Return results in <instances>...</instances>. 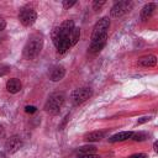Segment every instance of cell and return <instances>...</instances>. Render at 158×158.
<instances>
[{
  "label": "cell",
  "instance_id": "cell-1",
  "mask_svg": "<svg viewBox=\"0 0 158 158\" xmlns=\"http://www.w3.org/2000/svg\"><path fill=\"white\" fill-rule=\"evenodd\" d=\"M80 37V28L77 27L73 20H65L62 22L52 35L53 43L58 51V53H65L70 47H73Z\"/></svg>",
  "mask_w": 158,
  "mask_h": 158
},
{
  "label": "cell",
  "instance_id": "cell-2",
  "mask_svg": "<svg viewBox=\"0 0 158 158\" xmlns=\"http://www.w3.org/2000/svg\"><path fill=\"white\" fill-rule=\"evenodd\" d=\"M42 47H43V37L38 33H33L28 37L26 44L23 46L22 54L26 59H30V60L35 59L42 51Z\"/></svg>",
  "mask_w": 158,
  "mask_h": 158
},
{
  "label": "cell",
  "instance_id": "cell-3",
  "mask_svg": "<svg viewBox=\"0 0 158 158\" xmlns=\"http://www.w3.org/2000/svg\"><path fill=\"white\" fill-rule=\"evenodd\" d=\"M65 101V96L63 93H53L48 96L44 104V111L51 115H57Z\"/></svg>",
  "mask_w": 158,
  "mask_h": 158
},
{
  "label": "cell",
  "instance_id": "cell-4",
  "mask_svg": "<svg viewBox=\"0 0 158 158\" xmlns=\"http://www.w3.org/2000/svg\"><path fill=\"white\" fill-rule=\"evenodd\" d=\"M19 20H20V22H21L22 26L30 27V26H32L36 22V20H37V12H36V10L32 6L26 5V6H23V7L20 9Z\"/></svg>",
  "mask_w": 158,
  "mask_h": 158
},
{
  "label": "cell",
  "instance_id": "cell-5",
  "mask_svg": "<svg viewBox=\"0 0 158 158\" xmlns=\"http://www.w3.org/2000/svg\"><path fill=\"white\" fill-rule=\"evenodd\" d=\"M109 28H110V20L107 17H102L101 20H99L95 23L94 28H93L91 41L107 38V31H109Z\"/></svg>",
  "mask_w": 158,
  "mask_h": 158
},
{
  "label": "cell",
  "instance_id": "cell-6",
  "mask_svg": "<svg viewBox=\"0 0 158 158\" xmlns=\"http://www.w3.org/2000/svg\"><path fill=\"white\" fill-rule=\"evenodd\" d=\"M132 6H133L132 1H127V0H125V1H117V2H115L112 5V7L110 10V14H111L112 17H121L125 14L130 12L131 9H132Z\"/></svg>",
  "mask_w": 158,
  "mask_h": 158
},
{
  "label": "cell",
  "instance_id": "cell-7",
  "mask_svg": "<svg viewBox=\"0 0 158 158\" xmlns=\"http://www.w3.org/2000/svg\"><path fill=\"white\" fill-rule=\"evenodd\" d=\"M91 95H93V90L90 88H79L72 93L70 99L73 105H80L84 101H86Z\"/></svg>",
  "mask_w": 158,
  "mask_h": 158
},
{
  "label": "cell",
  "instance_id": "cell-8",
  "mask_svg": "<svg viewBox=\"0 0 158 158\" xmlns=\"http://www.w3.org/2000/svg\"><path fill=\"white\" fill-rule=\"evenodd\" d=\"M21 147H22V139H21V137L17 136V135L11 136V137L7 138L6 142H5V151H6L7 153H10V154L16 153Z\"/></svg>",
  "mask_w": 158,
  "mask_h": 158
},
{
  "label": "cell",
  "instance_id": "cell-9",
  "mask_svg": "<svg viewBox=\"0 0 158 158\" xmlns=\"http://www.w3.org/2000/svg\"><path fill=\"white\" fill-rule=\"evenodd\" d=\"M137 64L139 67H143V68H151V67H154L157 64V57L154 54H147V56H143L141 58H138L137 60Z\"/></svg>",
  "mask_w": 158,
  "mask_h": 158
},
{
  "label": "cell",
  "instance_id": "cell-10",
  "mask_svg": "<svg viewBox=\"0 0 158 158\" xmlns=\"http://www.w3.org/2000/svg\"><path fill=\"white\" fill-rule=\"evenodd\" d=\"M65 75V68L63 65H56L52 68L51 73H49V78L52 81H59L64 78Z\"/></svg>",
  "mask_w": 158,
  "mask_h": 158
},
{
  "label": "cell",
  "instance_id": "cell-11",
  "mask_svg": "<svg viewBox=\"0 0 158 158\" xmlns=\"http://www.w3.org/2000/svg\"><path fill=\"white\" fill-rule=\"evenodd\" d=\"M22 89V84L17 78H11L6 81V90L11 94H17Z\"/></svg>",
  "mask_w": 158,
  "mask_h": 158
},
{
  "label": "cell",
  "instance_id": "cell-12",
  "mask_svg": "<svg viewBox=\"0 0 158 158\" xmlns=\"http://www.w3.org/2000/svg\"><path fill=\"white\" fill-rule=\"evenodd\" d=\"M154 10H156V4H154V2H148V4H146V5L142 7V10H141V20H142V21H147V20L153 15Z\"/></svg>",
  "mask_w": 158,
  "mask_h": 158
},
{
  "label": "cell",
  "instance_id": "cell-13",
  "mask_svg": "<svg viewBox=\"0 0 158 158\" xmlns=\"http://www.w3.org/2000/svg\"><path fill=\"white\" fill-rule=\"evenodd\" d=\"M106 41L107 38H104V40H94V41H90V46H89V52L91 53H99L106 44Z\"/></svg>",
  "mask_w": 158,
  "mask_h": 158
},
{
  "label": "cell",
  "instance_id": "cell-14",
  "mask_svg": "<svg viewBox=\"0 0 158 158\" xmlns=\"http://www.w3.org/2000/svg\"><path fill=\"white\" fill-rule=\"evenodd\" d=\"M132 133H133L132 131H121V132H117L114 136H111L109 138V141L110 142H122V141H126V139L131 138Z\"/></svg>",
  "mask_w": 158,
  "mask_h": 158
},
{
  "label": "cell",
  "instance_id": "cell-15",
  "mask_svg": "<svg viewBox=\"0 0 158 158\" xmlns=\"http://www.w3.org/2000/svg\"><path fill=\"white\" fill-rule=\"evenodd\" d=\"M105 136V132L104 131H93V132H89L84 136V139L86 142H98V141H101Z\"/></svg>",
  "mask_w": 158,
  "mask_h": 158
},
{
  "label": "cell",
  "instance_id": "cell-16",
  "mask_svg": "<svg viewBox=\"0 0 158 158\" xmlns=\"http://www.w3.org/2000/svg\"><path fill=\"white\" fill-rule=\"evenodd\" d=\"M79 151H80V154H94V152L96 151V147L95 146H91V144L81 146L79 148Z\"/></svg>",
  "mask_w": 158,
  "mask_h": 158
},
{
  "label": "cell",
  "instance_id": "cell-17",
  "mask_svg": "<svg viewBox=\"0 0 158 158\" xmlns=\"http://www.w3.org/2000/svg\"><path fill=\"white\" fill-rule=\"evenodd\" d=\"M131 138H132L133 141H138V142H141V141H144V139L147 138V133H146V132H137V133H132Z\"/></svg>",
  "mask_w": 158,
  "mask_h": 158
},
{
  "label": "cell",
  "instance_id": "cell-18",
  "mask_svg": "<svg viewBox=\"0 0 158 158\" xmlns=\"http://www.w3.org/2000/svg\"><path fill=\"white\" fill-rule=\"evenodd\" d=\"M75 4H77L75 0H72V1H63V7H64V9H69V7L74 6Z\"/></svg>",
  "mask_w": 158,
  "mask_h": 158
},
{
  "label": "cell",
  "instance_id": "cell-19",
  "mask_svg": "<svg viewBox=\"0 0 158 158\" xmlns=\"http://www.w3.org/2000/svg\"><path fill=\"white\" fill-rule=\"evenodd\" d=\"M104 4H105V1H94L93 2V9L94 10H99Z\"/></svg>",
  "mask_w": 158,
  "mask_h": 158
},
{
  "label": "cell",
  "instance_id": "cell-20",
  "mask_svg": "<svg viewBox=\"0 0 158 158\" xmlns=\"http://www.w3.org/2000/svg\"><path fill=\"white\" fill-rule=\"evenodd\" d=\"M77 158H100L96 154H79Z\"/></svg>",
  "mask_w": 158,
  "mask_h": 158
},
{
  "label": "cell",
  "instance_id": "cell-21",
  "mask_svg": "<svg viewBox=\"0 0 158 158\" xmlns=\"http://www.w3.org/2000/svg\"><path fill=\"white\" fill-rule=\"evenodd\" d=\"M128 158H147V154H144V153H136V154L130 156Z\"/></svg>",
  "mask_w": 158,
  "mask_h": 158
},
{
  "label": "cell",
  "instance_id": "cell-22",
  "mask_svg": "<svg viewBox=\"0 0 158 158\" xmlns=\"http://www.w3.org/2000/svg\"><path fill=\"white\" fill-rule=\"evenodd\" d=\"M149 120H151V116H144V117H141V118L137 121V123H138V125H141V123L147 122V121H149Z\"/></svg>",
  "mask_w": 158,
  "mask_h": 158
},
{
  "label": "cell",
  "instance_id": "cell-23",
  "mask_svg": "<svg viewBox=\"0 0 158 158\" xmlns=\"http://www.w3.org/2000/svg\"><path fill=\"white\" fill-rule=\"evenodd\" d=\"M36 110H37V109H36L35 106H26V107H25V111H26V112H30V114L35 112Z\"/></svg>",
  "mask_w": 158,
  "mask_h": 158
},
{
  "label": "cell",
  "instance_id": "cell-24",
  "mask_svg": "<svg viewBox=\"0 0 158 158\" xmlns=\"http://www.w3.org/2000/svg\"><path fill=\"white\" fill-rule=\"evenodd\" d=\"M5 27H6V22H5V20L2 17H0V31H2Z\"/></svg>",
  "mask_w": 158,
  "mask_h": 158
},
{
  "label": "cell",
  "instance_id": "cell-25",
  "mask_svg": "<svg viewBox=\"0 0 158 158\" xmlns=\"http://www.w3.org/2000/svg\"><path fill=\"white\" fill-rule=\"evenodd\" d=\"M4 133H5V130H4V127L0 125V137H2V136H4Z\"/></svg>",
  "mask_w": 158,
  "mask_h": 158
},
{
  "label": "cell",
  "instance_id": "cell-26",
  "mask_svg": "<svg viewBox=\"0 0 158 158\" xmlns=\"http://www.w3.org/2000/svg\"><path fill=\"white\" fill-rule=\"evenodd\" d=\"M153 149H154V152L158 151V148H157V142H154V144H153Z\"/></svg>",
  "mask_w": 158,
  "mask_h": 158
},
{
  "label": "cell",
  "instance_id": "cell-27",
  "mask_svg": "<svg viewBox=\"0 0 158 158\" xmlns=\"http://www.w3.org/2000/svg\"><path fill=\"white\" fill-rule=\"evenodd\" d=\"M0 158H6V154L4 152H0Z\"/></svg>",
  "mask_w": 158,
  "mask_h": 158
}]
</instances>
